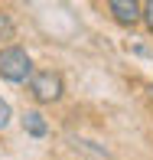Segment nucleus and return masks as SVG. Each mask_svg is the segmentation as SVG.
<instances>
[{
  "mask_svg": "<svg viewBox=\"0 0 153 160\" xmlns=\"http://www.w3.org/2000/svg\"><path fill=\"white\" fill-rule=\"evenodd\" d=\"M0 78L20 85L33 78V59L23 46H3L0 49Z\"/></svg>",
  "mask_w": 153,
  "mask_h": 160,
  "instance_id": "f257e3e1",
  "label": "nucleus"
},
{
  "mask_svg": "<svg viewBox=\"0 0 153 160\" xmlns=\"http://www.w3.org/2000/svg\"><path fill=\"white\" fill-rule=\"evenodd\" d=\"M30 95L39 101V105H52V101H59L65 95V82L59 72L46 69V72H33L30 78Z\"/></svg>",
  "mask_w": 153,
  "mask_h": 160,
  "instance_id": "f03ea898",
  "label": "nucleus"
},
{
  "mask_svg": "<svg viewBox=\"0 0 153 160\" xmlns=\"http://www.w3.org/2000/svg\"><path fill=\"white\" fill-rule=\"evenodd\" d=\"M108 10L121 26H134V23H140L143 3H137V0H108Z\"/></svg>",
  "mask_w": 153,
  "mask_h": 160,
  "instance_id": "7ed1b4c3",
  "label": "nucleus"
},
{
  "mask_svg": "<svg viewBox=\"0 0 153 160\" xmlns=\"http://www.w3.org/2000/svg\"><path fill=\"white\" fill-rule=\"evenodd\" d=\"M23 131L33 134V137H46L49 134V124H46V118H42L39 111H26L23 114Z\"/></svg>",
  "mask_w": 153,
  "mask_h": 160,
  "instance_id": "20e7f679",
  "label": "nucleus"
},
{
  "mask_svg": "<svg viewBox=\"0 0 153 160\" xmlns=\"http://www.w3.org/2000/svg\"><path fill=\"white\" fill-rule=\"evenodd\" d=\"M13 36H17V23H13V17H10V13H3V10H0V42L13 39Z\"/></svg>",
  "mask_w": 153,
  "mask_h": 160,
  "instance_id": "39448f33",
  "label": "nucleus"
},
{
  "mask_svg": "<svg viewBox=\"0 0 153 160\" xmlns=\"http://www.w3.org/2000/svg\"><path fill=\"white\" fill-rule=\"evenodd\" d=\"M140 20H143V26L153 33V0H147L143 3V10H140Z\"/></svg>",
  "mask_w": 153,
  "mask_h": 160,
  "instance_id": "423d86ee",
  "label": "nucleus"
},
{
  "mask_svg": "<svg viewBox=\"0 0 153 160\" xmlns=\"http://www.w3.org/2000/svg\"><path fill=\"white\" fill-rule=\"evenodd\" d=\"M10 118H13V111H10V105H7V101L0 98V131H3L7 124H10Z\"/></svg>",
  "mask_w": 153,
  "mask_h": 160,
  "instance_id": "0eeeda50",
  "label": "nucleus"
}]
</instances>
